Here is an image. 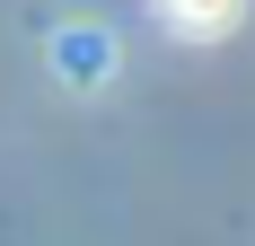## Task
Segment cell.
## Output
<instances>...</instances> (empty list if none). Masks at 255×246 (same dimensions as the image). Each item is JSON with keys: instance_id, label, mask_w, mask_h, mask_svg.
Masks as SVG:
<instances>
[{"instance_id": "7a4b0ae2", "label": "cell", "mask_w": 255, "mask_h": 246, "mask_svg": "<svg viewBox=\"0 0 255 246\" xmlns=\"http://www.w3.org/2000/svg\"><path fill=\"white\" fill-rule=\"evenodd\" d=\"M53 53H62V79H106V71H115V62H106L115 44H106L97 26H62V35H53Z\"/></svg>"}, {"instance_id": "6da1fadb", "label": "cell", "mask_w": 255, "mask_h": 246, "mask_svg": "<svg viewBox=\"0 0 255 246\" xmlns=\"http://www.w3.org/2000/svg\"><path fill=\"white\" fill-rule=\"evenodd\" d=\"M238 18H247V0H158V26L185 44H220V35H238Z\"/></svg>"}]
</instances>
